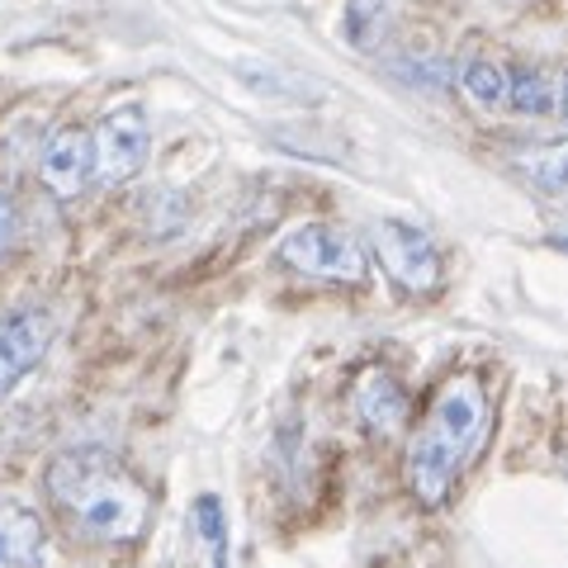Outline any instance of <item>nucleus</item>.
Listing matches in <instances>:
<instances>
[{
  "mask_svg": "<svg viewBox=\"0 0 568 568\" xmlns=\"http://www.w3.org/2000/svg\"><path fill=\"white\" fill-rule=\"evenodd\" d=\"M52 511L91 545H133L152 521V493L104 446L58 450L43 469Z\"/></svg>",
  "mask_w": 568,
  "mask_h": 568,
  "instance_id": "1",
  "label": "nucleus"
},
{
  "mask_svg": "<svg viewBox=\"0 0 568 568\" xmlns=\"http://www.w3.org/2000/svg\"><path fill=\"white\" fill-rule=\"evenodd\" d=\"M488 432V394L478 375H455L426 407V422L407 440V488L422 507H440Z\"/></svg>",
  "mask_w": 568,
  "mask_h": 568,
  "instance_id": "2",
  "label": "nucleus"
},
{
  "mask_svg": "<svg viewBox=\"0 0 568 568\" xmlns=\"http://www.w3.org/2000/svg\"><path fill=\"white\" fill-rule=\"evenodd\" d=\"M280 265L308 275V280H327V284H365L369 261L361 252V242L332 223H298L280 237L275 246Z\"/></svg>",
  "mask_w": 568,
  "mask_h": 568,
  "instance_id": "3",
  "label": "nucleus"
},
{
  "mask_svg": "<svg viewBox=\"0 0 568 568\" xmlns=\"http://www.w3.org/2000/svg\"><path fill=\"white\" fill-rule=\"evenodd\" d=\"M375 256L388 271V280L407 294H436L446 284V261H440L436 242L426 237V227L407 223V219H379L369 227Z\"/></svg>",
  "mask_w": 568,
  "mask_h": 568,
  "instance_id": "4",
  "label": "nucleus"
},
{
  "mask_svg": "<svg viewBox=\"0 0 568 568\" xmlns=\"http://www.w3.org/2000/svg\"><path fill=\"white\" fill-rule=\"evenodd\" d=\"M58 342V317L48 304H14L0 313V403L20 394V384L48 361Z\"/></svg>",
  "mask_w": 568,
  "mask_h": 568,
  "instance_id": "5",
  "label": "nucleus"
},
{
  "mask_svg": "<svg viewBox=\"0 0 568 568\" xmlns=\"http://www.w3.org/2000/svg\"><path fill=\"white\" fill-rule=\"evenodd\" d=\"M91 142H95V181L104 190H119L142 175L152 156V123L142 114V104H114L95 129H91Z\"/></svg>",
  "mask_w": 568,
  "mask_h": 568,
  "instance_id": "6",
  "label": "nucleus"
},
{
  "mask_svg": "<svg viewBox=\"0 0 568 568\" xmlns=\"http://www.w3.org/2000/svg\"><path fill=\"white\" fill-rule=\"evenodd\" d=\"M95 181V142H91V129L81 123H62L58 133L43 142L39 152V185L52 194V200H81L85 185Z\"/></svg>",
  "mask_w": 568,
  "mask_h": 568,
  "instance_id": "7",
  "label": "nucleus"
},
{
  "mask_svg": "<svg viewBox=\"0 0 568 568\" xmlns=\"http://www.w3.org/2000/svg\"><path fill=\"white\" fill-rule=\"evenodd\" d=\"M48 564V526L39 507L24 497L0 493V568H43Z\"/></svg>",
  "mask_w": 568,
  "mask_h": 568,
  "instance_id": "8",
  "label": "nucleus"
},
{
  "mask_svg": "<svg viewBox=\"0 0 568 568\" xmlns=\"http://www.w3.org/2000/svg\"><path fill=\"white\" fill-rule=\"evenodd\" d=\"M351 407H355V417H361L365 432H375V436H398L407 426V413H413L403 384L388 375V369H365L351 388Z\"/></svg>",
  "mask_w": 568,
  "mask_h": 568,
  "instance_id": "9",
  "label": "nucleus"
},
{
  "mask_svg": "<svg viewBox=\"0 0 568 568\" xmlns=\"http://www.w3.org/2000/svg\"><path fill=\"white\" fill-rule=\"evenodd\" d=\"M459 91H465V100L478 114H497L507 104V71L488 58H474L459 67Z\"/></svg>",
  "mask_w": 568,
  "mask_h": 568,
  "instance_id": "10",
  "label": "nucleus"
},
{
  "mask_svg": "<svg viewBox=\"0 0 568 568\" xmlns=\"http://www.w3.org/2000/svg\"><path fill=\"white\" fill-rule=\"evenodd\" d=\"M507 104H511L517 114H530V119L555 114V81H549L540 67H517V71H507Z\"/></svg>",
  "mask_w": 568,
  "mask_h": 568,
  "instance_id": "11",
  "label": "nucleus"
},
{
  "mask_svg": "<svg viewBox=\"0 0 568 568\" xmlns=\"http://www.w3.org/2000/svg\"><path fill=\"white\" fill-rule=\"evenodd\" d=\"M194 530H200V540L213 549V568H227V517L213 493L194 497Z\"/></svg>",
  "mask_w": 568,
  "mask_h": 568,
  "instance_id": "12",
  "label": "nucleus"
},
{
  "mask_svg": "<svg viewBox=\"0 0 568 568\" xmlns=\"http://www.w3.org/2000/svg\"><path fill=\"white\" fill-rule=\"evenodd\" d=\"M384 24V0H351L346 6V39L355 48H375Z\"/></svg>",
  "mask_w": 568,
  "mask_h": 568,
  "instance_id": "13",
  "label": "nucleus"
},
{
  "mask_svg": "<svg viewBox=\"0 0 568 568\" xmlns=\"http://www.w3.org/2000/svg\"><path fill=\"white\" fill-rule=\"evenodd\" d=\"M530 181L540 190H568V138L549 142L536 162H530Z\"/></svg>",
  "mask_w": 568,
  "mask_h": 568,
  "instance_id": "14",
  "label": "nucleus"
},
{
  "mask_svg": "<svg viewBox=\"0 0 568 568\" xmlns=\"http://www.w3.org/2000/svg\"><path fill=\"white\" fill-rule=\"evenodd\" d=\"M394 71L407 81V85H446L450 81V67L440 62V58H403V62H394Z\"/></svg>",
  "mask_w": 568,
  "mask_h": 568,
  "instance_id": "15",
  "label": "nucleus"
},
{
  "mask_svg": "<svg viewBox=\"0 0 568 568\" xmlns=\"http://www.w3.org/2000/svg\"><path fill=\"white\" fill-rule=\"evenodd\" d=\"M14 242H20V200L14 190H0V261L14 252Z\"/></svg>",
  "mask_w": 568,
  "mask_h": 568,
  "instance_id": "16",
  "label": "nucleus"
},
{
  "mask_svg": "<svg viewBox=\"0 0 568 568\" xmlns=\"http://www.w3.org/2000/svg\"><path fill=\"white\" fill-rule=\"evenodd\" d=\"M555 114L564 119V129H568V71L555 81Z\"/></svg>",
  "mask_w": 568,
  "mask_h": 568,
  "instance_id": "17",
  "label": "nucleus"
},
{
  "mask_svg": "<svg viewBox=\"0 0 568 568\" xmlns=\"http://www.w3.org/2000/svg\"><path fill=\"white\" fill-rule=\"evenodd\" d=\"M549 246H555V252H564V256H568V233H549Z\"/></svg>",
  "mask_w": 568,
  "mask_h": 568,
  "instance_id": "18",
  "label": "nucleus"
}]
</instances>
